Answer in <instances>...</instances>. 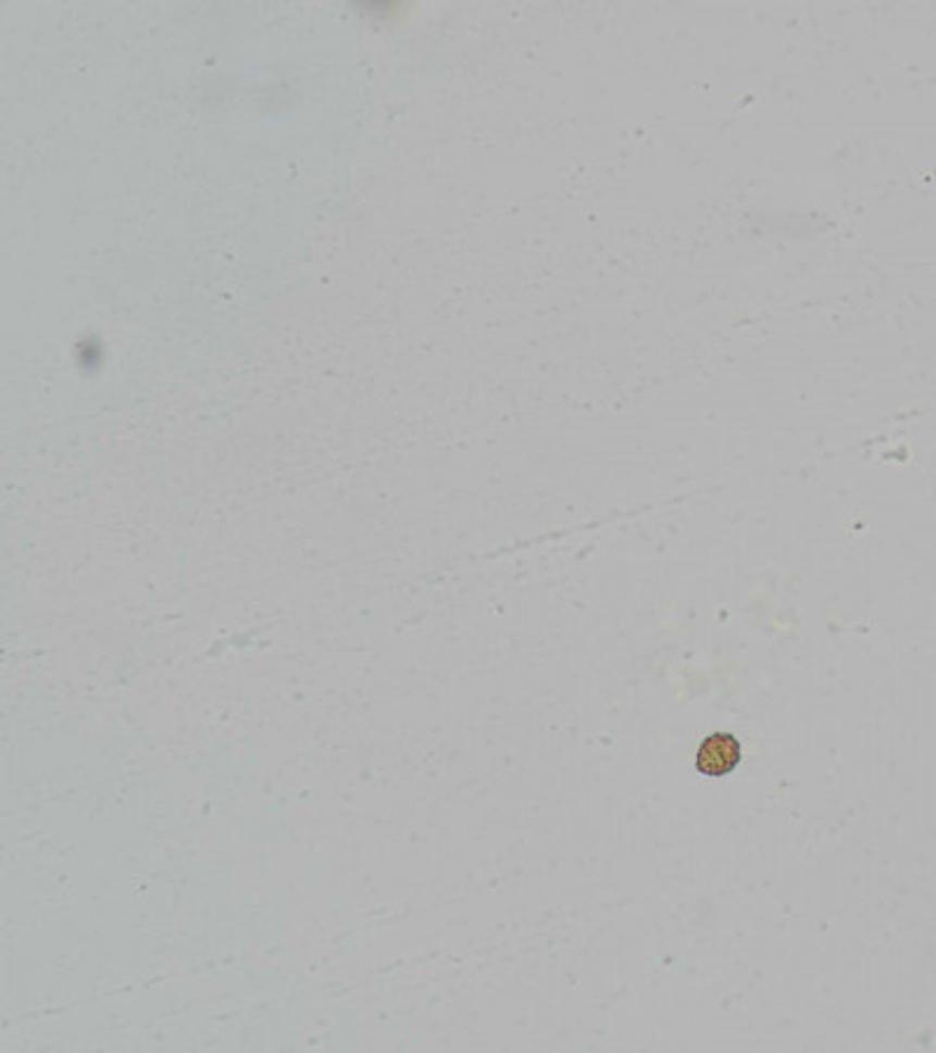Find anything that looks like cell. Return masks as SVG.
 <instances>
[{"label":"cell","instance_id":"cell-1","mask_svg":"<svg viewBox=\"0 0 936 1053\" xmlns=\"http://www.w3.org/2000/svg\"><path fill=\"white\" fill-rule=\"evenodd\" d=\"M742 744L733 732L719 730L702 738L696 752V770L704 777H726L740 768Z\"/></svg>","mask_w":936,"mask_h":1053}]
</instances>
